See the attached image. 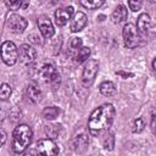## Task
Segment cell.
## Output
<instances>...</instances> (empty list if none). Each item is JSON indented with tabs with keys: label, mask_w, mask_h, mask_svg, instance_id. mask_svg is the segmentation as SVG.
I'll return each mask as SVG.
<instances>
[{
	"label": "cell",
	"mask_w": 156,
	"mask_h": 156,
	"mask_svg": "<svg viewBox=\"0 0 156 156\" xmlns=\"http://www.w3.org/2000/svg\"><path fill=\"white\" fill-rule=\"evenodd\" d=\"M112 21L115 23H121V22H124L127 21L128 18V10L127 7L123 5V4H119L112 12Z\"/></svg>",
	"instance_id": "15"
},
{
	"label": "cell",
	"mask_w": 156,
	"mask_h": 156,
	"mask_svg": "<svg viewBox=\"0 0 156 156\" xmlns=\"http://www.w3.org/2000/svg\"><path fill=\"white\" fill-rule=\"evenodd\" d=\"M37 57V51L35 49L29 45V44H23L20 46V50H18V58H20V62L24 66H28L30 65Z\"/></svg>",
	"instance_id": "8"
},
{
	"label": "cell",
	"mask_w": 156,
	"mask_h": 156,
	"mask_svg": "<svg viewBox=\"0 0 156 156\" xmlns=\"http://www.w3.org/2000/svg\"><path fill=\"white\" fill-rule=\"evenodd\" d=\"M104 4H105L104 0H82V1H80V5L84 6L85 9H89V10L99 9V7H101Z\"/></svg>",
	"instance_id": "20"
},
{
	"label": "cell",
	"mask_w": 156,
	"mask_h": 156,
	"mask_svg": "<svg viewBox=\"0 0 156 156\" xmlns=\"http://www.w3.org/2000/svg\"><path fill=\"white\" fill-rule=\"evenodd\" d=\"M89 144V140H88V135L83 132V133H79L77 135H74L73 138V149L77 151V152H83L87 146Z\"/></svg>",
	"instance_id": "14"
},
{
	"label": "cell",
	"mask_w": 156,
	"mask_h": 156,
	"mask_svg": "<svg viewBox=\"0 0 156 156\" xmlns=\"http://www.w3.org/2000/svg\"><path fill=\"white\" fill-rule=\"evenodd\" d=\"M33 132L28 124H18L12 133V150L16 154L23 152L32 143Z\"/></svg>",
	"instance_id": "2"
},
{
	"label": "cell",
	"mask_w": 156,
	"mask_h": 156,
	"mask_svg": "<svg viewBox=\"0 0 156 156\" xmlns=\"http://www.w3.org/2000/svg\"><path fill=\"white\" fill-rule=\"evenodd\" d=\"M28 6H29V2H28V1H23V4H22V9L24 10V9H27Z\"/></svg>",
	"instance_id": "31"
},
{
	"label": "cell",
	"mask_w": 156,
	"mask_h": 156,
	"mask_svg": "<svg viewBox=\"0 0 156 156\" xmlns=\"http://www.w3.org/2000/svg\"><path fill=\"white\" fill-rule=\"evenodd\" d=\"M0 57L7 66H13L18 60V49L13 41H4L0 46Z\"/></svg>",
	"instance_id": "4"
},
{
	"label": "cell",
	"mask_w": 156,
	"mask_h": 156,
	"mask_svg": "<svg viewBox=\"0 0 156 156\" xmlns=\"http://www.w3.org/2000/svg\"><path fill=\"white\" fill-rule=\"evenodd\" d=\"M38 156H58V147L50 138L40 139L37 143Z\"/></svg>",
	"instance_id": "7"
},
{
	"label": "cell",
	"mask_w": 156,
	"mask_h": 156,
	"mask_svg": "<svg viewBox=\"0 0 156 156\" xmlns=\"http://www.w3.org/2000/svg\"><path fill=\"white\" fill-rule=\"evenodd\" d=\"M90 48H88V46H82L80 49H79V51L76 54V56H74V61L77 62V63H82V62H85V61H88V58H89V56H90Z\"/></svg>",
	"instance_id": "18"
},
{
	"label": "cell",
	"mask_w": 156,
	"mask_h": 156,
	"mask_svg": "<svg viewBox=\"0 0 156 156\" xmlns=\"http://www.w3.org/2000/svg\"><path fill=\"white\" fill-rule=\"evenodd\" d=\"M145 128V121L139 117V118H135L133 121V124H132V130L133 133H141Z\"/></svg>",
	"instance_id": "24"
},
{
	"label": "cell",
	"mask_w": 156,
	"mask_h": 156,
	"mask_svg": "<svg viewBox=\"0 0 156 156\" xmlns=\"http://www.w3.org/2000/svg\"><path fill=\"white\" fill-rule=\"evenodd\" d=\"M118 76H121L122 78H124V79H127V78H129V77H133L134 74L132 73V72H128V71H118V72H116Z\"/></svg>",
	"instance_id": "28"
},
{
	"label": "cell",
	"mask_w": 156,
	"mask_h": 156,
	"mask_svg": "<svg viewBox=\"0 0 156 156\" xmlns=\"http://www.w3.org/2000/svg\"><path fill=\"white\" fill-rule=\"evenodd\" d=\"M22 0H16V1H5V5L10 9V10H20L22 9Z\"/></svg>",
	"instance_id": "25"
},
{
	"label": "cell",
	"mask_w": 156,
	"mask_h": 156,
	"mask_svg": "<svg viewBox=\"0 0 156 156\" xmlns=\"http://www.w3.org/2000/svg\"><path fill=\"white\" fill-rule=\"evenodd\" d=\"M116 110L112 104H104L95 108L88 119V129L91 135L99 136L100 134L108 130L113 119Z\"/></svg>",
	"instance_id": "1"
},
{
	"label": "cell",
	"mask_w": 156,
	"mask_h": 156,
	"mask_svg": "<svg viewBox=\"0 0 156 156\" xmlns=\"http://www.w3.org/2000/svg\"><path fill=\"white\" fill-rule=\"evenodd\" d=\"M151 129L152 132H155V115H151Z\"/></svg>",
	"instance_id": "30"
},
{
	"label": "cell",
	"mask_w": 156,
	"mask_h": 156,
	"mask_svg": "<svg viewBox=\"0 0 156 156\" xmlns=\"http://www.w3.org/2000/svg\"><path fill=\"white\" fill-rule=\"evenodd\" d=\"M60 112H61V111H60L58 107H56V106H48V107H45V108L43 110L41 115H43V117L46 118V119H55L56 117H58Z\"/></svg>",
	"instance_id": "19"
},
{
	"label": "cell",
	"mask_w": 156,
	"mask_h": 156,
	"mask_svg": "<svg viewBox=\"0 0 156 156\" xmlns=\"http://www.w3.org/2000/svg\"><path fill=\"white\" fill-rule=\"evenodd\" d=\"M102 146H104L106 150H108V151L113 150V147H115V136H113L112 133H106V134L104 135Z\"/></svg>",
	"instance_id": "22"
},
{
	"label": "cell",
	"mask_w": 156,
	"mask_h": 156,
	"mask_svg": "<svg viewBox=\"0 0 156 156\" xmlns=\"http://www.w3.org/2000/svg\"><path fill=\"white\" fill-rule=\"evenodd\" d=\"M23 156H38V154H37L35 151H33V150H29V151L24 152V155H23Z\"/></svg>",
	"instance_id": "29"
},
{
	"label": "cell",
	"mask_w": 156,
	"mask_h": 156,
	"mask_svg": "<svg viewBox=\"0 0 156 156\" xmlns=\"http://www.w3.org/2000/svg\"><path fill=\"white\" fill-rule=\"evenodd\" d=\"M27 24H28L27 20L23 16H20V15H16V13L11 15L7 20V26H9L10 30L16 33V34H20V33L24 32V29L27 28Z\"/></svg>",
	"instance_id": "9"
},
{
	"label": "cell",
	"mask_w": 156,
	"mask_h": 156,
	"mask_svg": "<svg viewBox=\"0 0 156 156\" xmlns=\"http://www.w3.org/2000/svg\"><path fill=\"white\" fill-rule=\"evenodd\" d=\"M37 24L39 27V30L41 33V35L44 38H51L55 33V29H54V24L51 22V20L49 18V16L46 15H41L38 17L37 20Z\"/></svg>",
	"instance_id": "11"
},
{
	"label": "cell",
	"mask_w": 156,
	"mask_h": 156,
	"mask_svg": "<svg viewBox=\"0 0 156 156\" xmlns=\"http://www.w3.org/2000/svg\"><path fill=\"white\" fill-rule=\"evenodd\" d=\"M124 45L128 49H134L140 45V35L133 23H126L122 29Z\"/></svg>",
	"instance_id": "5"
},
{
	"label": "cell",
	"mask_w": 156,
	"mask_h": 156,
	"mask_svg": "<svg viewBox=\"0 0 156 156\" xmlns=\"http://www.w3.org/2000/svg\"><path fill=\"white\" fill-rule=\"evenodd\" d=\"M72 16H73V7L72 6L57 9L55 11V22L57 26L62 27V26L67 24L68 21H71Z\"/></svg>",
	"instance_id": "13"
},
{
	"label": "cell",
	"mask_w": 156,
	"mask_h": 156,
	"mask_svg": "<svg viewBox=\"0 0 156 156\" xmlns=\"http://www.w3.org/2000/svg\"><path fill=\"white\" fill-rule=\"evenodd\" d=\"M139 35L141 37H147L149 33L152 29V21L151 17L147 13H141L139 15L138 20H136V26H135Z\"/></svg>",
	"instance_id": "10"
},
{
	"label": "cell",
	"mask_w": 156,
	"mask_h": 156,
	"mask_svg": "<svg viewBox=\"0 0 156 156\" xmlns=\"http://www.w3.org/2000/svg\"><path fill=\"white\" fill-rule=\"evenodd\" d=\"M88 23V17L84 12L82 11H78L76 13H73L71 21H69V29L71 32L73 33H77V32H80Z\"/></svg>",
	"instance_id": "12"
},
{
	"label": "cell",
	"mask_w": 156,
	"mask_h": 156,
	"mask_svg": "<svg viewBox=\"0 0 156 156\" xmlns=\"http://www.w3.org/2000/svg\"><path fill=\"white\" fill-rule=\"evenodd\" d=\"M99 90L104 96H113L116 94V87L111 80L102 82L99 87Z\"/></svg>",
	"instance_id": "17"
},
{
	"label": "cell",
	"mask_w": 156,
	"mask_h": 156,
	"mask_svg": "<svg viewBox=\"0 0 156 156\" xmlns=\"http://www.w3.org/2000/svg\"><path fill=\"white\" fill-rule=\"evenodd\" d=\"M127 4H128V6H129V9H130L132 11H134V12L139 11V10L141 9V6H143V2H141V1H133V0H129Z\"/></svg>",
	"instance_id": "26"
},
{
	"label": "cell",
	"mask_w": 156,
	"mask_h": 156,
	"mask_svg": "<svg viewBox=\"0 0 156 156\" xmlns=\"http://www.w3.org/2000/svg\"><path fill=\"white\" fill-rule=\"evenodd\" d=\"M82 44H83V41H82V39L80 38H72L71 39V41H69V54L74 57L76 56V54L79 51V49L82 48Z\"/></svg>",
	"instance_id": "21"
},
{
	"label": "cell",
	"mask_w": 156,
	"mask_h": 156,
	"mask_svg": "<svg viewBox=\"0 0 156 156\" xmlns=\"http://www.w3.org/2000/svg\"><path fill=\"white\" fill-rule=\"evenodd\" d=\"M6 139H7V134H6L5 129L0 128V147L6 143Z\"/></svg>",
	"instance_id": "27"
},
{
	"label": "cell",
	"mask_w": 156,
	"mask_h": 156,
	"mask_svg": "<svg viewBox=\"0 0 156 156\" xmlns=\"http://www.w3.org/2000/svg\"><path fill=\"white\" fill-rule=\"evenodd\" d=\"M27 98L30 102L35 104L41 99V90L37 84H29L27 87Z\"/></svg>",
	"instance_id": "16"
},
{
	"label": "cell",
	"mask_w": 156,
	"mask_h": 156,
	"mask_svg": "<svg viewBox=\"0 0 156 156\" xmlns=\"http://www.w3.org/2000/svg\"><path fill=\"white\" fill-rule=\"evenodd\" d=\"M152 71H155V58L152 60Z\"/></svg>",
	"instance_id": "32"
},
{
	"label": "cell",
	"mask_w": 156,
	"mask_h": 156,
	"mask_svg": "<svg viewBox=\"0 0 156 156\" xmlns=\"http://www.w3.org/2000/svg\"><path fill=\"white\" fill-rule=\"evenodd\" d=\"M39 78L45 82V83H49L54 89H56L58 85H60V82H61V77L56 69V67L52 65V63H45L40 68H39Z\"/></svg>",
	"instance_id": "3"
},
{
	"label": "cell",
	"mask_w": 156,
	"mask_h": 156,
	"mask_svg": "<svg viewBox=\"0 0 156 156\" xmlns=\"http://www.w3.org/2000/svg\"><path fill=\"white\" fill-rule=\"evenodd\" d=\"M98 72H99V62L94 58L88 60L85 62V66L82 73V83L85 88H89L94 83Z\"/></svg>",
	"instance_id": "6"
},
{
	"label": "cell",
	"mask_w": 156,
	"mask_h": 156,
	"mask_svg": "<svg viewBox=\"0 0 156 156\" xmlns=\"http://www.w3.org/2000/svg\"><path fill=\"white\" fill-rule=\"evenodd\" d=\"M11 94H12L11 87L7 83H2L1 87H0V100H2V101L9 100V98L11 96Z\"/></svg>",
	"instance_id": "23"
}]
</instances>
